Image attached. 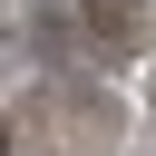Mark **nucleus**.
<instances>
[{"label":"nucleus","instance_id":"nucleus-1","mask_svg":"<svg viewBox=\"0 0 156 156\" xmlns=\"http://www.w3.org/2000/svg\"><path fill=\"white\" fill-rule=\"evenodd\" d=\"M29 39H39V58H68V20H58V10H39V29H29Z\"/></svg>","mask_w":156,"mask_h":156}]
</instances>
